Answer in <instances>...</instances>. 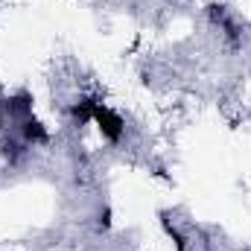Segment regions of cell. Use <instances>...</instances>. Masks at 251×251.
Listing matches in <instances>:
<instances>
[{
	"label": "cell",
	"instance_id": "1",
	"mask_svg": "<svg viewBox=\"0 0 251 251\" xmlns=\"http://www.w3.org/2000/svg\"><path fill=\"white\" fill-rule=\"evenodd\" d=\"M91 120L100 126V131H102L108 140H117V137L123 134V120H120L111 108H105L102 102H94V117H91Z\"/></svg>",
	"mask_w": 251,
	"mask_h": 251
},
{
	"label": "cell",
	"instance_id": "2",
	"mask_svg": "<svg viewBox=\"0 0 251 251\" xmlns=\"http://www.w3.org/2000/svg\"><path fill=\"white\" fill-rule=\"evenodd\" d=\"M24 140L26 143H44L47 140V131L41 128V123H35V120H24Z\"/></svg>",
	"mask_w": 251,
	"mask_h": 251
}]
</instances>
